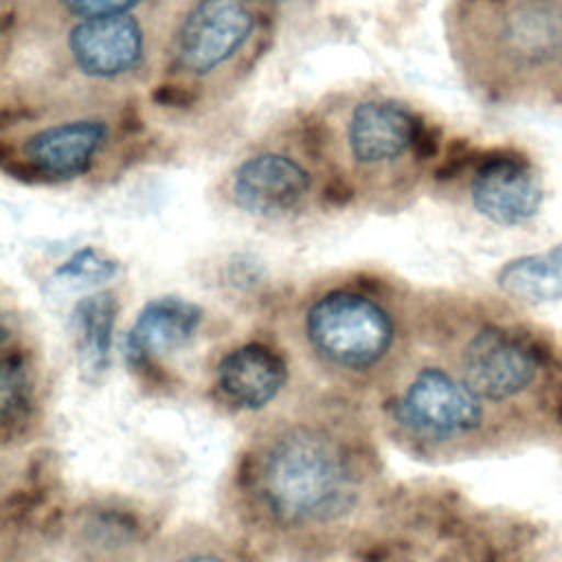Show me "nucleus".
Masks as SVG:
<instances>
[{"instance_id": "5", "label": "nucleus", "mask_w": 562, "mask_h": 562, "mask_svg": "<svg viewBox=\"0 0 562 562\" xmlns=\"http://www.w3.org/2000/svg\"><path fill=\"white\" fill-rule=\"evenodd\" d=\"M474 209L494 224L516 226L531 220L542 204V184L525 156L498 151L483 158L470 182Z\"/></svg>"}, {"instance_id": "15", "label": "nucleus", "mask_w": 562, "mask_h": 562, "mask_svg": "<svg viewBox=\"0 0 562 562\" xmlns=\"http://www.w3.org/2000/svg\"><path fill=\"white\" fill-rule=\"evenodd\" d=\"M31 373L20 351L2 353V432L9 437L31 411Z\"/></svg>"}, {"instance_id": "7", "label": "nucleus", "mask_w": 562, "mask_h": 562, "mask_svg": "<svg viewBox=\"0 0 562 562\" xmlns=\"http://www.w3.org/2000/svg\"><path fill=\"white\" fill-rule=\"evenodd\" d=\"M312 189V178L294 158L263 151L246 158L233 173V200L239 209L274 217L294 211Z\"/></svg>"}, {"instance_id": "9", "label": "nucleus", "mask_w": 562, "mask_h": 562, "mask_svg": "<svg viewBox=\"0 0 562 562\" xmlns=\"http://www.w3.org/2000/svg\"><path fill=\"white\" fill-rule=\"evenodd\" d=\"M419 116L406 105L386 99L362 101L347 123L349 154L360 165L393 162L413 149Z\"/></svg>"}, {"instance_id": "17", "label": "nucleus", "mask_w": 562, "mask_h": 562, "mask_svg": "<svg viewBox=\"0 0 562 562\" xmlns=\"http://www.w3.org/2000/svg\"><path fill=\"white\" fill-rule=\"evenodd\" d=\"M140 0H61L66 11H70L72 15L81 18V20L125 15Z\"/></svg>"}, {"instance_id": "14", "label": "nucleus", "mask_w": 562, "mask_h": 562, "mask_svg": "<svg viewBox=\"0 0 562 562\" xmlns=\"http://www.w3.org/2000/svg\"><path fill=\"white\" fill-rule=\"evenodd\" d=\"M119 303L110 292H97L81 299L72 310V331L83 367L101 373L108 367L112 331Z\"/></svg>"}, {"instance_id": "6", "label": "nucleus", "mask_w": 562, "mask_h": 562, "mask_svg": "<svg viewBox=\"0 0 562 562\" xmlns=\"http://www.w3.org/2000/svg\"><path fill=\"white\" fill-rule=\"evenodd\" d=\"M105 138L108 127L97 119L57 123L22 143L20 167L35 180H72L90 171Z\"/></svg>"}, {"instance_id": "12", "label": "nucleus", "mask_w": 562, "mask_h": 562, "mask_svg": "<svg viewBox=\"0 0 562 562\" xmlns=\"http://www.w3.org/2000/svg\"><path fill=\"white\" fill-rule=\"evenodd\" d=\"M505 50L520 64L540 66L562 55V4L518 0L503 20Z\"/></svg>"}, {"instance_id": "2", "label": "nucleus", "mask_w": 562, "mask_h": 562, "mask_svg": "<svg viewBox=\"0 0 562 562\" xmlns=\"http://www.w3.org/2000/svg\"><path fill=\"white\" fill-rule=\"evenodd\" d=\"M305 329L312 347L345 369L375 364L393 340V323L384 307L349 290L321 296L307 312Z\"/></svg>"}, {"instance_id": "8", "label": "nucleus", "mask_w": 562, "mask_h": 562, "mask_svg": "<svg viewBox=\"0 0 562 562\" xmlns=\"http://www.w3.org/2000/svg\"><path fill=\"white\" fill-rule=\"evenodd\" d=\"M143 29L130 15L88 18L68 33L75 66L97 79H112L134 70L143 59Z\"/></svg>"}, {"instance_id": "3", "label": "nucleus", "mask_w": 562, "mask_h": 562, "mask_svg": "<svg viewBox=\"0 0 562 562\" xmlns=\"http://www.w3.org/2000/svg\"><path fill=\"white\" fill-rule=\"evenodd\" d=\"M400 419L435 439L465 437L485 422V402L446 369L428 367L415 375L400 406Z\"/></svg>"}, {"instance_id": "16", "label": "nucleus", "mask_w": 562, "mask_h": 562, "mask_svg": "<svg viewBox=\"0 0 562 562\" xmlns=\"http://www.w3.org/2000/svg\"><path fill=\"white\" fill-rule=\"evenodd\" d=\"M119 272V263L101 252L99 248H81L77 250L66 263L57 268V277L66 281H81V283H101L112 279Z\"/></svg>"}, {"instance_id": "1", "label": "nucleus", "mask_w": 562, "mask_h": 562, "mask_svg": "<svg viewBox=\"0 0 562 562\" xmlns=\"http://www.w3.org/2000/svg\"><path fill=\"white\" fill-rule=\"evenodd\" d=\"M257 481L268 512L288 525L331 520L351 507L356 494L347 452L314 428H292L274 439Z\"/></svg>"}, {"instance_id": "19", "label": "nucleus", "mask_w": 562, "mask_h": 562, "mask_svg": "<svg viewBox=\"0 0 562 562\" xmlns=\"http://www.w3.org/2000/svg\"><path fill=\"white\" fill-rule=\"evenodd\" d=\"M180 562H224V560L217 555H211V553H193V555L182 558Z\"/></svg>"}, {"instance_id": "18", "label": "nucleus", "mask_w": 562, "mask_h": 562, "mask_svg": "<svg viewBox=\"0 0 562 562\" xmlns=\"http://www.w3.org/2000/svg\"><path fill=\"white\" fill-rule=\"evenodd\" d=\"M154 99L165 103L167 108H176V105H182L191 99V94L182 88V86H160L156 92H154Z\"/></svg>"}, {"instance_id": "10", "label": "nucleus", "mask_w": 562, "mask_h": 562, "mask_svg": "<svg viewBox=\"0 0 562 562\" xmlns=\"http://www.w3.org/2000/svg\"><path fill=\"white\" fill-rule=\"evenodd\" d=\"M285 375V362L274 349L261 342H248L222 358L215 382L231 404L261 408L283 389Z\"/></svg>"}, {"instance_id": "4", "label": "nucleus", "mask_w": 562, "mask_h": 562, "mask_svg": "<svg viewBox=\"0 0 562 562\" xmlns=\"http://www.w3.org/2000/svg\"><path fill=\"white\" fill-rule=\"evenodd\" d=\"M252 26L244 0H200L178 31L176 59L191 75H209L246 44Z\"/></svg>"}, {"instance_id": "11", "label": "nucleus", "mask_w": 562, "mask_h": 562, "mask_svg": "<svg viewBox=\"0 0 562 562\" xmlns=\"http://www.w3.org/2000/svg\"><path fill=\"white\" fill-rule=\"evenodd\" d=\"M202 323L200 305L180 296L149 301L127 334V356L136 362L173 351L189 342Z\"/></svg>"}, {"instance_id": "13", "label": "nucleus", "mask_w": 562, "mask_h": 562, "mask_svg": "<svg viewBox=\"0 0 562 562\" xmlns=\"http://www.w3.org/2000/svg\"><path fill=\"white\" fill-rule=\"evenodd\" d=\"M498 288L529 305L562 299V241L542 250L509 259L496 274Z\"/></svg>"}]
</instances>
